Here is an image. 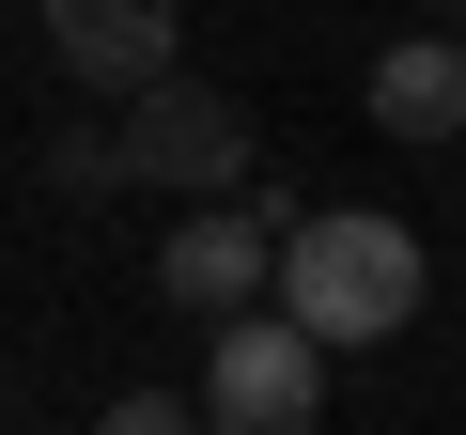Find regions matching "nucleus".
Masks as SVG:
<instances>
[{"instance_id": "1", "label": "nucleus", "mask_w": 466, "mask_h": 435, "mask_svg": "<svg viewBox=\"0 0 466 435\" xmlns=\"http://www.w3.org/2000/svg\"><path fill=\"white\" fill-rule=\"evenodd\" d=\"M280 311L342 358V342H389L404 311H420V234L404 218H296V249H280Z\"/></svg>"}, {"instance_id": "2", "label": "nucleus", "mask_w": 466, "mask_h": 435, "mask_svg": "<svg viewBox=\"0 0 466 435\" xmlns=\"http://www.w3.org/2000/svg\"><path fill=\"white\" fill-rule=\"evenodd\" d=\"M327 420V342L296 311H249V327H218L202 358V435H311Z\"/></svg>"}, {"instance_id": "7", "label": "nucleus", "mask_w": 466, "mask_h": 435, "mask_svg": "<svg viewBox=\"0 0 466 435\" xmlns=\"http://www.w3.org/2000/svg\"><path fill=\"white\" fill-rule=\"evenodd\" d=\"M47 187H63V202H94V187H125V156H109V125H78V140H47Z\"/></svg>"}, {"instance_id": "6", "label": "nucleus", "mask_w": 466, "mask_h": 435, "mask_svg": "<svg viewBox=\"0 0 466 435\" xmlns=\"http://www.w3.org/2000/svg\"><path fill=\"white\" fill-rule=\"evenodd\" d=\"M373 125H389V140H466V32L373 47Z\"/></svg>"}, {"instance_id": "5", "label": "nucleus", "mask_w": 466, "mask_h": 435, "mask_svg": "<svg viewBox=\"0 0 466 435\" xmlns=\"http://www.w3.org/2000/svg\"><path fill=\"white\" fill-rule=\"evenodd\" d=\"M47 63L78 94H109V109H140V94L187 78L171 63V0H47Z\"/></svg>"}, {"instance_id": "4", "label": "nucleus", "mask_w": 466, "mask_h": 435, "mask_svg": "<svg viewBox=\"0 0 466 435\" xmlns=\"http://www.w3.org/2000/svg\"><path fill=\"white\" fill-rule=\"evenodd\" d=\"M280 202H187L171 234H156V296L171 311H202V327H249L265 311V280H280Z\"/></svg>"}, {"instance_id": "8", "label": "nucleus", "mask_w": 466, "mask_h": 435, "mask_svg": "<svg viewBox=\"0 0 466 435\" xmlns=\"http://www.w3.org/2000/svg\"><path fill=\"white\" fill-rule=\"evenodd\" d=\"M94 435H202V404H171V389H125V404H109Z\"/></svg>"}, {"instance_id": "3", "label": "nucleus", "mask_w": 466, "mask_h": 435, "mask_svg": "<svg viewBox=\"0 0 466 435\" xmlns=\"http://www.w3.org/2000/svg\"><path fill=\"white\" fill-rule=\"evenodd\" d=\"M109 156H125V187H187V202H233V187H249V109H233L218 78H171V94L109 109Z\"/></svg>"}]
</instances>
